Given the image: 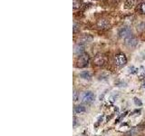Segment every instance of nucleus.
Instances as JSON below:
<instances>
[{"label": "nucleus", "mask_w": 145, "mask_h": 136, "mask_svg": "<svg viewBox=\"0 0 145 136\" xmlns=\"http://www.w3.org/2000/svg\"><path fill=\"white\" fill-rule=\"evenodd\" d=\"M134 103H135V105H137V106H142V102L137 97L134 98Z\"/></svg>", "instance_id": "nucleus-12"}, {"label": "nucleus", "mask_w": 145, "mask_h": 136, "mask_svg": "<svg viewBox=\"0 0 145 136\" xmlns=\"http://www.w3.org/2000/svg\"><path fill=\"white\" fill-rule=\"evenodd\" d=\"M119 36L121 38H128L131 36V30L129 27H122V28L119 31Z\"/></svg>", "instance_id": "nucleus-4"}, {"label": "nucleus", "mask_w": 145, "mask_h": 136, "mask_svg": "<svg viewBox=\"0 0 145 136\" xmlns=\"http://www.w3.org/2000/svg\"><path fill=\"white\" fill-rule=\"evenodd\" d=\"M124 44L128 47H135L138 44V41L134 37V36L131 35V36H130V37L124 39Z\"/></svg>", "instance_id": "nucleus-5"}, {"label": "nucleus", "mask_w": 145, "mask_h": 136, "mask_svg": "<svg viewBox=\"0 0 145 136\" xmlns=\"http://www.w3.org/2000/svg\"><path fill=\"white\" fill-rule=\"evenodd\" d=\"M74 112L75 113H82V112H84L86 111V109L84 105H75L74 108Z\"/></svg>", "instance_id": "nucleus-10"}, {"label": "nucleus", "mask_w": 145, "mask_h": 136, "mask_svg": "<svg viewBox=\"0 0 145 136\" xmlns=\"http://www.w3.org/2000/svg\"><path fill=\"white\" fill-rule=\"evenodd\" d=\"M80 76L81 78H83L84 80H90L91 77H92V75H91V73L89 71H84L80 74Z\"/></svg>", "instance_id": "nucleus-9"}, {"label": "nucleus", "mask_w": 145, "mask_h": 136, "mask_svg": "<svg viewBox=\"0 0 145 136\" xmlns=\"http://www.w3.org/2000/svg\"><path fill=\"white\" fill-rule=\"evenodd\" d=\"M92 40H93V37L91 35H83L79 39V43L84 44H86V43H90Z\"/></svg>", "instance_id": "nucleus-7"}, {"label": "nucleus", "mask_w": 145, "mask_h": 136, "mask_svg": "<svg viewBox=\"0 0 145 136\" xmlns=\"http://www.w3.org/2000/svg\"><path fill=\"white\" fill-rule=\"evenodd\" d=\"M143 87H144V88H145V83H144V84H143Z\"/></svg>", "instance_id": "nucleus-16"}, {"label": "nucleus", "mask_w": 145, "mask_h": 136, "mask_svg": "<svg viewBox=\"0 0 145 136\" xmlns=\"http://www.w3.org/2000/svg\"><path fill=\"white\" fill-rule=\"evenodd\" d=\"M84 44H80V43L75 44V46H74V54H75L80 56V54H84Z\"/></svg>", "instance_id": "nucleus-6"}, {"label": "nucleus", "mask_w": 145, "mask_h": 136, "mask_svg": "<svg viewBox=\"0 0 145 136\" xmlns=\"http://www.w3.org/2000/svg\"><path fill=\"white\" fill-rule=\"evenodd\" d=\"M115 63L117 66L122 67L127 63V57L124 54H118L115 56Z\"/></svg>", "instance_id": "nucleus-3"}, {"label": "nucleus", "mask_w": 145, "mask_h": 136, "mask_svg": "<svg viewBox=\"0 0 145 136\" xmlns=\"http://www.w3.org/2000/svg\"><path fill=\"white\" fill-rule=\"evenodd\" d=\"M89 63V56L87 54H82L78 56L76 60V66L78 68H84L86 67Z\"/></svg>", "instance_id": "nucleus-1"}, {"label": "nucleus", "mask_w": 145, "mask_h": 136, "mask_svg": "<svg viewBox=\"0 0 145 136\" xmlns=\"http://www.w3.org/2000/svg\"><path fill=\"white\" fill-rule=\"evenodd\" d=\"M137 0H125V8L129 9L133 7Z\"/></svg>", "instance_id": "nucleus-11"}, {"label": "nucleus", "mask_w": 145, "mask_h": 136, "mask_svg": "<svg viewBox=\"0 0 145 136\" xmlns=\"http://www.w3.org/2000/svg\"><path fill=\"white\" fill-rule=\"evenodd\" d=\"M77 100H78V94H77L76 91H74V101L76 102Z\"/></svg>", "instance_id": "nucleus-14"}, {"label": "nucleus", "mask_w": 145, "mask_h": 136, "mask_svg": "<svg viewBox=\"0 0 145 136\" xmlns=\"http://www.w3.org/2000/svg\"><path fill=\"white\" fill-rule=\"evenodd\" d=\"M95 99V95L93 92L91 91H87V92H84L82 94V102L84 103H91L94 101Z\"/></svg>", "instance_id": "nucleus-2"}, {"label": "nucleus", "mask_w": 145, "mask_h": 136, "mask_svg": "<svg viewBox=\"0 0 145 136\" xmlns=\"http://www.w3.org/2000/svg\"><path fill=\"white\" fill-rule=\"evenodd\" d=\"M76 125V118L74 117V126H75Z\"/></svg>", "instance_id": "nucleus-15"}, {"label": "nucleus", "mask_w": 145, "mask_h": 136, "mask_svg": "<svg viewBox=\"0 0 145 136\" xmlns=\"http://www.w3.org/2000/svg\"><path fill=\"white\" fill-rule=\"evenodd\" d=\"M94 63L97 65H103V63H105V60H104L103 56H97L94 59Z\"/></svg>", "instance_id": "nucleus-8"}, {"label": "nucleus", "mask_w": 145, "mask_h": 136, "mask_svg": "<svg viewBox=\"0 0 145 136\" xmlns=\"http://www.w3.org/2000/svg\"><path fill=\"white\" fill-rule=\"evenodd\" d=\"M140 10H142V12L143 14H145V1L143 3H142V5H140Z\"/></svg>", "instance_id": "nucleus-13"}]
</instances>
